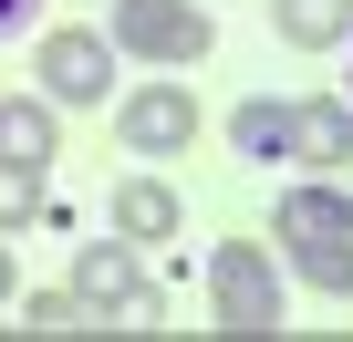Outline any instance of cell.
Returning a JSON list of instances; mask_svg holds the SVG:
<instances>
[{"label":"cell","mask_w":353,"mask_h":342,"mask_svg":"<svg viewBox=\"0 0 353 342\" xmlns=\"http://www.w3.org/2000/svg\"><path fill=\"white\" fill-rule=\"evenodd\" d=\"M281 249H291V270L301 280H322V290H353V208L343 197H322V187H301L281 218Z\"/></svg>","instance_id":"obj_1"},{"label":"cell","mask_w":353,"mask_h":342,"mask_svg":"<svg viewBox=\"0 0 353 342\" xmlns=\"http://www.w3.org/2000/svg\"><path fill=\"white\" fill-rule=\"evenodd\" d=\"M73 290H83L114 332H156V321H166V301L145 290V270H135V249H125V239H94V249L73 259Z\"/></svg>","instance_id":"obj_2"},{"label":"cell","mask_w":353,"mask_h":342,"mask_svg":"<svg viewBox=\"0 0 353 342\" xmlns=\"http://www.w3.org/2000/svg\"><path fill=\"white\" fill-rule=\"evenodd\" d=\"M208 290H219V332H239V342L281 332V280H270V259H260L250 239H229V249H219Z\"/></svg>","instance_id":"obj_3"},{"label":"cell","mask_w":353,"mask_h":342,"mask_svg":"<svg viewBox=\"0 0 353 342\" xmlns=\"http://www.w3.org/2000/svg\"><path fill=\"white\" fill-rule=\"evenodd\" d=\"M114 32L145 63H198L208 52V11H198V0H114Z\"/></svg>","instance_id":"obj_4"},{"label":"cell","mask_w":353,"mask_h":342,"mask_svg":"<svg viewBox=\"0 0 353 342\" xmlns=\"http://www.w3.org/2000/svg\"><path fill=\"white\" fill-rule=\"evenodd\" d=\"M104 83H114V52L94 32H52L42 42V94L52 104H104Z\"/></svg>","instance_id":"obj_5"},{"label":"cell","mask_w":353,"mask_h":342,"mask_svg":"<svg viewBox=\"0 0 353 342\" xmlns=\"http://www.w3.org/2000/svg\"><path fill=\"white\" fill-rule=\"evenodd\" d=\"M188 135H198V104L176 94V83H145V94L125 104V145H135V156H176Z\"/></svg>","instance_id":"obj_6"},{"label":"cell","mask_w":353,"mask_h":342,"mask_svg":"<svg viewBox=\"0 0 353 342\" xmlns=\"http://www.w3.org/2000/svg\"><path fill=\"white\" fill-rule=\"evenodd\" d=\"M353 156V114L343 104H291V166H343Z\"/></svg>","instance_id":"obj_7"},{"label":"cell","mask_w":353,"mask_h":342,"mask_svg":"<svg viewBox=\"0 0 353 342\" xmlns=\"http://www.w3.org/2000/svg\"><path fill=\"white\" fill-rule=\"evenodd\" d=\"M353 32V0H281V42H301V52H332Z\"/></svg>","instance_id":"obj_8"},{"label":"cell","mask_w":353,"mask_h":342,"mask_svg":"<svg viewBox=\"0 0 353 342\" xmlns=\"http://www.w3.org/2000/svg\"><path fill=\"white\" fill-rule=\"evenodd\" d=\"M114 228H125V239H176V187L135 177V187L114 197Z\"/></svg>","instance_id":"obj_9"},{"label":"cell","mask_w":353,"mask_h":342,"mask_svg":"<svg viewBox=\"0 0 353 342\" xmlns=\"http://www.w3.org/2000/svg\"><path fill=\"white\" fill-rule=\"evenodd\" d=\"M0 156L11 166H52V104H0Z\"/></svg>","instance_id":"obj_10"},{"label":"cell","mask_w":353,"mask_h":342,"mask_svg":"<svg viewBox=\"0 0 353 342\" xmlns=\"http://www.w3.org/2000/svg\"><path fill=\"white\" fill-rule=\"evenodd\" d=\"M239 156H260V166H291V104H239Z\"/></svg>","instance_id":"obj_11"},{"label":"cell","mask_w":353,"mask_h":342,"mask_svg":"<svg viewBox=\"0 0 353 342\" xmlns=\"http://www.w3.org/2000/svg\"><path fill=\"white\" fill-rule=\"evenodd\" d=\"M21 332H94V301L83 290H42V301H21Z\"/></svg>","instance_id":"obj_12"},{"label":"cell","mask_w":353,"mask_h":342,"mask_svg":"<svg viewBox=\"0 0 353 342\" xmlns=\"http://www.w3.org/2000/svg\"><path fill=\"white\" fill-rule=\"evenodd\" d=\"M21 218H42V166H11V156H0V228H21Z\"/></svg>","instance_id":"obj_13"},{"label":"cell","mask_w":353,"mask_h":342,"mask_svg":"<svg viewBox=\"0 0 353 342\" xmlns=\"http://www.w3.org/2000/svg\"><path fill=\"white\" fill-rule=\"evenodd\" d=\"M21 21H32V0H0V32H21Z\"/></svg>","instance_id":"obj_14"},{"label":"cell","mask_w":353,"mask_h":342,"mask_svg":"<svg viewBox=\"0 0 353 342\" xmlns=\"http://www.w3.org/2000/svg\"><path fill=\"white\" fill-rule=\"evenodd\" d=\"M0 301H11V249H0Z\"/></svg>","instance_id":"obj_15"},{"label":"cell","mask_w":353,"mask_h":342,"mask_svg":"<svg viewBox=\"0 0 353 342\" xmlns=\"http://www.w3.org/2000/svg\"><path fill=\"white\" fill-rule=\"evenodd\" d=\"M343 104H353V63H343Z\"/></svg>","instance_id":"obj_16"}]
</instances>
